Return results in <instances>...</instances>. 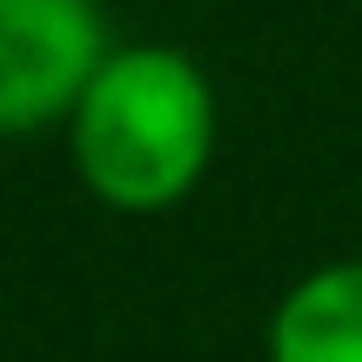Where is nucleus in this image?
<instances>
[{"label":"nucleus","instance_id":"1","mask_svg":"<svg viewBox=\"0 0 362 362\" xmlns=\"http://www.w3.org/2000/svg\"><path fill=\"white\" fill-rule=\"evenodd\" d=\"M221 107L202 61L168 40H128L101 61L88 81L74 121H67V155L81 188L115 215H161L202 188L215 161Z\"/></svg>","mask_w":362,"mask_h":362},{"label":"nucleus","instance_id":"2","mask_svg":"<svg viewBox=\"0 0 362 362\" xmlns=\"http://www.w3.org/2000/svg\"><path fill=\"white\" fill-rule=\"evenodd\" d=\"M107 54L101 0H0V141L67 128Z\"/></svg>","mask_w":362,"mask_h":362},{"label":"nucleus","instance_id":"3","mask_svg":"<svg viewBox=\"0 0 362 362\" xmlns=\"http://www.w3.org/2000/svg\"><path fill=\"white\" fill-rule=\"evenodd\" d=\"M269 362H362V255L309 269L275 302Z\"/></svg>","mask_w":362,"mask_h":362}]
</instances>
